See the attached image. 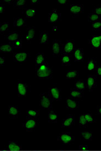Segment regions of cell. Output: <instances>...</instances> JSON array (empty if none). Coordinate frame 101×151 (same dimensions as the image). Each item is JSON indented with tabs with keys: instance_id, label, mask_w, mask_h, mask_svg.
I'll return each mask as SVG.
<instances>
[{
	"instance_id": "cell-1",
	"label": "cell",
	"mask_w": 101,
	"mask_h": 151,
	"mask_svg": "<svg viewBox=\"0 0 101 151\" xmlns=\"http://www.w3.org/2000/svg\"><path fill=\"white\" fill-rule=\"evenodd\" d=\"M35 72L39 79H49L52 77V69L46 61L40 65H35Z\"/></svg>"
},
{
	"instance_id": "cell-2",
	"label": "cell",
	"mask_w": 101,
	"mask_h": 151,
	"mask_svg": "<svg viewBox=\"0 0 101 151\" xmlns=\"http://www.w3.org/2000/svg\"><path fill=\"white\" fill-rule=\"evenodd\" d=\"M40 107L42 109L49 110L52 107V100L49 97V93L44 92L40 93Z\"/></svg>"
},
{
	"instance_id": "cell-3",
	"label": "cell",
	"mask_w": 101,
	"mask_h": 151,
	"mask_svg": "<svg viewBox=\"0 0 101 151\" xmlns=\"http://www.w3.org/2000/svg\"><path fill=\"white\" fill-rule=\"evenodd\" d=\"M39 125V121L37 118L28 117L25 120L23 126L28 132H32L35 130Z\"/></svg>"
},
{
	"instance_id": "cell-4",
	"label": "cell",
	"mask_w": 101,
	"mask_h": 151,
	"mask_svg": "<svg viewBox=\"0 0 101 151\" xmlns=\"http://www.w3.org/2000/svg\"><path fill=\"white\" fill-rule=\"evenodd\" d=\"M52 52L54 57H59L63 55V44L61 40H55L52 45Z\"/></svg>"
},
{
	"instance_id": "cell-5",
	"label": "cell",
	"mask_w": 101,
	"mask_h": 151,
	"mask_svg": "<svg viewBox=\"0 0 101 151\" xmlns=\"http://www.w3.org/2000/svg\"><path fill=\"white\" fill-rule=\"evenodd\" d=\"M58 140L65 145H69L74 141V137L69 132H63L58 136Z\"/></svg>"
},
{
	"instance_id": "cell-6",
	"label": "cell",
	"mask_w": 101,
	"mask_h": 151,
	"mask_svg": "<svg viewBox=\"0 0 101 151\" xmlns=\"http://www.w3.org/2000/svg\"><path fill=\"white\" fill-rule=\"evenodd\" d=\"M75 41L73 40H68L63 44V55H70L74 52Z\"/></svg>"
},
{
	"instance_id": "cell-7",
	"label": "cell",
	"mask_w": 101,
	"mask_h": 151,
	"mask_svg": "<svg viewBox=\"0 0 101 151\" xmlns=\"http://www.w3.org/2000/svg\"><path fill=\"white\" fill-rule=\"evenodd\" d=\"M48 93L52 101H59L61 99V89L57 86L49 88Z\"/></svg>"
},
{
	"instance_id": "cell-8",
	"label": "cell",
	"mask_w": 101,
	"mask_h": 151,
	"mask_svg": "<svg viewBox=\"0 0 101 151\" xmlns=\"http://www.w3.org/2000/svg\"><path fill=\"white\" fill-rule=\"evenodd\" d=\"M97 76L96 75H89L86 81V88L90 91H92L93 89L97 86Z\"/></svg>"
},
{
	"instance_id": "cell-9",
	"label": "cell",
	"mask_w": 101,
	"mask_h": 151,
	"mask_svg": "<svg viewBox=\"0 0 101 151\" xmlns=\"http://www.w3.org/2000/svg\"><path fill=\"white\" fill-rule=\"evenodd\" d=\"M17 89L19 97H25L29 91L28 85L20 80L17 84Z\"/></svg>"
},
{
	"instance_id": "cell-10",
	"label": "cell",
	"mask_w": 101,
	"mask_h": 151,
	"mask_svg": "<svg viewBox=\"0 0 101 151\" xmlns=\"http://www.w3.org/2000/svg\"><path fill=\"white\" fill-rule=\"evenodd\" d=\"M66 108L68 110H77L79 108V102L77 99L67 97L65 101Z\"/></svg>"
},
{
	"instance_id": "cell-11",
	"label": "cell",
	"mask_w": 101,
	"mask_h": 151,
	"mask_svg": "<svg viewBox=\"0 0 101 151\" xmlns=\"http://www.w3.org/2000/svg\"><path fill=\"white\" fill-rule=\"evenodd\" d=\"M61 20V14L56 9H53L52 12L49 14V22L51 24H54Z\"/></svg>"
},
{
	"instance_id": "cell-12",
	"label": "cell",
	"mask_w": 101,
	"mask_h": 151,
	"mask_svg": "<svg viewBox=\"0 0 101 151\" xmlns=\"http://www.w3.org/2000/svg\"><path fill=\"white\" fill-rule=\"evenodd\" d=\"M29 56V53L25 52H19V53H13V59L15 62L18 63H23L25 62Z\"/></svg>"
},
{
	"instance_id": "cell-13",
	"label": "cell",
	"mask_w": 101,
	"mask_h": 151,
	"mask_svg": "<svg viewBox=\"0 0 101 151\" xmlns=\"http://www.w3.org/2000/svg\"><path fill=\"white\" fill-rule=\"evenodd\" d=\"M70 11L74 17L79 16L84 11V6L82 4H71Z\"/></svg>"
},
{
	"instance_id": "cell-14",
	"label": "cell",
	"mask_w": 101,
	"mask_h": 151,
	"mask_svg": "<svg viewBox=\"0 0 101 151\" xmlns=\"http://www.w3.org/2000/svg\"><path fill=\"white\" fill-rule=\"evenodd\" d=\"M74 122H75L74 115L73 114H69L67 115V116L63 120L62 126V127L64 128L72 127L74 124Z\"/></svg>"
},
{
	"instance_id": "cell-15",
	"label": "cell",
	"mask_w": 101,
	"mask_h": 151,
	"mask_svg": "<svg viewBox=\"0 0 101 151\" xmlns=\"http://www.w3.org/2000/svg\"><path fill=\"white\" fill-rule=\"evenodd\" d=\"M84 91L77 90L75 88H70V97L74 99H82L84 97Z\"/></svg>"
},
{
	"instance_id": "cell-16",
	"label": "cell",
	"mask_w": 101,
	"mask_h": 151,
	"mask_svg": "<svg viewBox=\"0 0 101 151\" xmlns=\"http://www.w3.org/2000/svg\"><path fill=\"white\" fill-rule=\"evenodd\" d=\"M6 148L8 151H19L23 150V148L18 142L14 141H9L7 145Z\"/></svg>"
},
{
	"instance_id": "cell-17",
	"label": "cell",
	"mask_w": 101,
	"mask_h": 151,
	"mask_svg": "<svg viewBox=\"0 0 101 151\" xmlns=\"http://www.w3.org/2000/svg\"><path fill=\"white\" fill-rule=\"evenodd\" d=\"M89 44L91 45L94 48H99L101 47V36L94 35L89 41Z\"/></svg>"
},
{
	"instance_id": "cell-18",
	"label": "cell",
	"mask_w": 101,
	"mask_h": 151,
	"mask_svg": "<svg viewBox=\"0 0 101 151\" xmlns=\"http://www.w3.org/2000/svg\"><path fill=\"white\" fill-rule=\"evenodd\" d=\"M6 38L9 43H12L16 40H20V35L18 32H11L6 35Z\"/></svg>"
},
{
	"instance_id": "cell-19",
	"label": "cell",
	"mask_w": 101,
	"mask_h": 151,
	"mask_svg": "<svg viewBox=\"0 0 101 151\" xmlns=\"http://www.w3.org/2000/svg\"><path fill=\"white\" fill-rule=\"evenodd\" d=\"M8 114L11 118L16 119L18 117L20 114V111L18 108L14 106H9L8 109Z\"/></svg>"
},
{
	"instance_id": "cell-20",
	"label": "cell",
	"mask_w": 101,
	"mask_h": 151,
	"mask_svg": "<svg viewBox=\"0 0 101 151\" xmlns=\"http://www.w3.org/2000/svg\"><path fill=\"white\" fill-rule=\"evenodd\" d=\"M74 56L76 62H81L84 60V50L82 48H79L75 50Z\"/></svg>"
},
{
	"instance_id": "cell-21",
	"label": "cell",
	"mask_w": 101,
	"mask_h": 151,
	"mask_svg": "<svg viewBox=\"0 0 101 151\" xmlns=\"http://www.w3.org/2000/svg\"><path fill=\"white\" fill-rule=\"evenodd\" d=\"M27 34L25 35V40L30 41L34 39L35 34V29L34 27H30L27 29Z\"/></svg>"
},
{
	"instance_id": "cell-22",
	"label": "cell",
	"mask_w": 101,
	"mask_h": 151,
	"mask_svg": "<svg viewBox=\"0 0 101 151\" xmlns=\"http://www.w3.org/2000/svg\"><path fill=\"white\" fill-rule=\"evenodd\" d=\"M97 67L98 66H97V62L96 60L94 58H90L87 64V66H86L87 69L89 71H94V70H96Z\"/></svg>"
},
{
	"instance_id": "cell-23",
	"label": "cell",
	"mask_w": 101,
	"mask_h": 151,
	"mask_svg": "<svg viewBox=\"0 0 101 151\" xmlns=\"http://www.w3.org/2000/svg\"><path fill=\"white\" fill-rule=\"evenodd\" d=\"M74 88L84 91V90L86 88V84L85 80L83 79L77 80L74 84Z\"/></svg>"
},
{
	"instance_id": "cell-24",
	"label": "cell",
	"mask_w": 101,
	"mask_h": 151,
	"mask_svg": "<svg viewBox=\"0 0 101 151\" xmlns=\"http://www.w3.org/2000/svg\"><path fill=\"white\" fill-rule=\"evenodd\" d=\"M13 47L11 43L1 44L0 45V52L2 53H11L13 51Z\"/></svg>"
},
{
	"instance_id": "cell-25",
	"label": "cell",
	"mask_w": 101,
	"mask_h": 151,
	"mask_svg": "<svg viewBox=\"0 0 101 151\" xmlns=\"http://www.w3.org/2000/svg\"><path fill=\"white\" fill-rule=\"evenodd\" d=\"M49 122L51 123H57L58 121V114L54 110H50L48 114Z\"/></svg>"
},
{
	"instance_id": "cell-26",
	"label": "cell",
	"mask_w": 101,
	"mask_h": 151,
	"mask_svg": "<svg viewBox=\"0 0 101 151\" xmlns=\"http://www.w3.org/2000/svg\"><path fill=\"white\" fill-rule=\"evenodd\" d=\"M79 76V72L77 70H69L66 73L65 77L68 79H76Z\"/></svg>"
},
{
	"instance_id": "cell-27",
	"label": "cell",
	"mask_w": 101,
	"mask_h": 151,
	"mask_svg": "<svg viewBox=\"0 0 101 151\" xmlns=\"http://www.w3.org/2000/svg\"><path fill=\"white\" fill-rule=\"evenodd\" d=\"M14 27H23L26 26L25 18H16L14 19L13 23Z\"/></svg>"
},
{
	"instance_id": "cell-28",
	"label": "cell",
	"mask_w": 101,
	"mask_h": 151,
	"mask_svg": "<svg viewBox=\"0 0 101 151\" xmlns=\"http://www.w3.org/2000/svg\"><path fill=\"white\" fill-rule=\"evenodd\" d=\"M49 41V34L47 31H43L40 36V43L41 44H47Z\"/></svg>"
},
{
	"instance_id": "cell-29",
	"label": "cell",
	"mask_w": 101,
	"mask_h": 151,
	"mask_svg": "<svg viewBox=\"0 0 101 151\" xmlns=\"http://www.w3.org/2000/svg\"><path fill=\"white\" fill-rule=\"evenodd\" d=\"M46 62L44 55L42 53H37L35 57L36 65H40Z\"/></svg>"
},
{
	"instance_id": "cell-30",
	"label": "cell",
	"mask_w": 101,
	"mask_h": 151,
	"mask_svg": "<svg viewBox=\"0 0 101 151\" xmlns=\"http://www.w3.org/2000/svg\"><path fill=\"white\" fill-rule=\"evenodd\" d=\"M82 139L85 141H91L92 139V133L90 131H83L80 133Z\"/></svg>"
},
{
	"instance_id": "cell-31",
	"label": "cell",
	"mask_w": 101,
	"mask_h": 151,
	"mask_svg": "<svg viewBox=\"0 0 101 151\" xmlns=\"http://www.w3.org/2000/svg\"><path fill=\"white\" fill-rule=\"evenodd\" d=\"M27 114L28 117L37 118L40 116V111L39 110L30 109V110H28L27 111Z\"/></svg>"
},
{
	"instance_id": "cell-32",
	"label": "cell",
	"mask_w": 101,
	"mask_h": 151,
	"mask_svg": "<svg viewBox=\"0 0 101 151\" xmlns=\"http://www.w3.org/2000/svg\"><path fill=\"white\" fill-rule=\"evenodd\" d=\"M62 60V65H65V66H69L70 65V55H62L61 57Z\"/></svg>"
},
{
	"instance_id": "cell-33",
	"label": "cell",
	"mask_w": 101,
	"mask_h": 151,
	"mask_svg": "<svg viewBox=\"0 0 101 151\" xmlns=\"http://www.w3.org/2000/svg\"><path fill=\"white\" fill-rule=\"evenodd\" d=\"M26 1L24 0H16L13 4V6L16 8L22 9L26 6Z\"/></svg>"
},
{
	"instance_id": "cell-34",
	"label": "cell",
	"mask_w": 101,
	"mask_h": 151,
	"mask_svg": "<svg viewBox=\"0 0 101 151\" xmlns=\"http://www.w3.org/2000/svg\"><path fill=\"white\" fill-rule=\"evenodd\" d=\"M88 18H89V21L92 23H95L97 21H100L101 19V17L92 12V13L89 14Z\"/></svg>"
},
{
	"instance_id": "cell-35",
	"label": "cell",
	"mask_w": 101,
	"mask_h": 151,
	"mask_svg": "<svg viewBox=\"0 0 101 151\" xmlns=\"http://www.w3.org/2000/svg\"><path fill=\"white\" fill-rule=\"evenodd\" d=\"M9 28V23L8 22H1L0 23V33L4 34Z\"/></svg>"
},
{
	"instance_id": "cell-36",
	"label": "cell",
	"mask_w": 101,
	"mask_h": 151,
	"mask_svg": "<svg viewBox=\"0 0 101 151\" xmlns=\"http://www.w3.org/2000/svg\"><path fill=\"white\" fill-rule=\"evenodd\" d=\"M79 125L81 127H87L88 126V123L85 118L84 114H81L79 118Z\"/></svg>"
},
{
	"instance_id": "cell-37",
	"label": "cell",
	"mask_w": 101,
	"mask_h": 151,
	"mask_svg": "<svg viewBox=\"0 0 101 151\" xmlns=\"http://www.w3.org/2000/svg\"><path fill=\"white\" fill-rule=\"evenodd\" d=\"M85 118L89 124L95 123L96 122L95 119L93 117L92 115L90 113H86L84 114Z\"/></svg>"
},
{
	"instance_id": "cell-38",
	"label": "cell",
	"mask_w": 101,
	"mask_h": 151,
	"mask_svg": "<svg viewBox=\"0 0 101 151\" xmlns=\"http://www.w3.org/2000/svg\"><path fill=\"white\" fill-rule=\"evenodd\" d=\"M25 14L28 18H33L35 16V9H28L25 11Z\"/></svg>"
},
{
	"instance_id": "cell-39",
	"label": "cell",
	"mask_w": 101,
	"mask_h": 151,
	"mask_svg": "<svg viewBox=\"0 0 101 151\" xmlns=\"http://www.w3.org/2000/svg\"><path fill=\"white\" fill-rule=\"evenodd\" d=\"M91 27L94 30H100L101 28V22L100 21H97L95 23H92L91 24Z\"/></svg>"
},
{
	"instance_id": "cell-40",
	"label": "cell",
	"mask_w": 101,
	"mask_h": 151,
	"mask_svg": "<svg viewBox=\"0 0 101 151\" xmlns=\"http://www.w3.org/2000/svg\"><path fill=\"white\" fill-rule=\"evenodd\" d=\"M12 45L13 48H19L22 47V41L21 40H18L14 41L12 43H11Z\"/></svg>"
},
{
	"instance_id": "cell-41",
	"label": "cell",
	"mask_w": 101,
	"mask_h": 151,
	"mask_svg": "<svg viewBox=\"0 0 101 151\" xmlns=\"http://www.w3.org/2000/svg\"><path fill=\"white\" fill-rule=\"evenodd\" d=\"M93 13H95L98 16H100L101 18V5H98L96 6L94 9H93Z\"/></svg>"
},
{
	"instance_id": "cell-42",
	"label": "cell",
	"mask_w": 101,
	"mask_h": 151,
	"mask_svg": "<svg viewBox=\"0 0 101 151\" xmlns=\"http://www.w3.org/2000/svg\"><path fill=\"white\" fill-rule=\"evenodd\" d=\"M57 3L58 4L65 5V4H67L69 3V1L68 0H58Z\"/></svg>"
},
{
	"instance_id": "cell-43",
	"label": "cell",
	"mask_w": 101,
	"mask_h": 151,
	"mask_svg": "<svg viewBox=\"0 0 101 151\" xmlns=\"http://www.w3.org/2000/svg\"><path fill=\"white\" fill-rule=\"evenodd\" d=\"M89 148L86 145H80L79 146V150L80 151H88Z\"/></svg>"
},
{
	"instance_id": "cell-44",
	"label": "cell",
	"mask_w": 101,
	"mask_h": 151,
	"mask_svg": "<svg viewBox=\"0 0 101 151\" xmlns=\"http://www.w3.org/2000/svg\"><path fill=\"white\" fill-rule=\"evenodd\" d=\"M96 73H97V76H98L101 79V65L98 67L96 69Z\"/></svg>"
},
{
	"instance_id": "cell-45",
	"label": "cell",
	"mask_w": 101,
	"mask_h": 151,
	"mask_svg": "<svg viewBox=\"0 0 101 151\" xmlns=\"http://www.w3.org/2000/svg\"><path fill=\"white\" fill-rule=\"evenodd\" d=\"M14 0H4L3 2H4L5 4H14Z\"/></svg>"
},
{
	"instance_id": "cell-46",
	"label": "cell",
	"mask_w": 101,
	"mask_h": 151,
	"mask_svg": "<svg viewBox=\"0 0 101 151\" xmlns=\"http://www.w3.org/2000/svg\"><path fill=\"white\" fill-rule=\"evenodd\" d=\"M0 13H4V6L2 4L0 5Z\"/></svg>"
},
{
	"instance_id": "cell-47",
	"label": "cell",
	"mask_w": 101,
	"mask_h": 151,
	"mask_svg": "<svg viewBox=\"0 0 101 151\" xmlns=\"http://www.w3.org/2000/svg\"><path fill=\"white\" fill-rule=\"evenodd\" d=\"M97 111L98 114L101 116V106H97Z\"/></svg>"
},
{
	"instance_id": "cell-48",
	"label": "cell",
	"mask_w": 101,
	"mask_h": 151,
	"mask_svg": "<svg viewBox=\"0 0 101 151\" xmlns=\"http://www.w3.org/2000/svg\"><path fill=\"white\" fill-rule=\"evenodd\" d=\"M4 58L1 57L0 58V65H4Z\"/></svg>"
},
{
	"instance_id": "cell-49",
	"label": "cell",
	"mask_w": 101,
	"mask_h": 151,
	"mask_svg": "<svg viewBox=\"0 0 101 151\" xmlns=\"http://www.w3.org/2000/svg\"><path fill=\"white\" fill-rule=\"evenodd\" d=\"M39 3V0H32V1H31V4H37Z\"/></svg>"
},
{
	"instance_id": "cell-50",
	"label": "cell",
	"mask_w": 101,
	"mask_h": 151,
	"mask_svg": "<svg viewBox=\"0 0 101 151\" xmlns=\"http://www.w3.org/2000/svg\"></svg>"
}]
</instances>
